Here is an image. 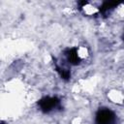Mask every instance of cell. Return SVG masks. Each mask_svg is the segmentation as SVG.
Masks as SVG:
<instances>
[{"label": "cell", "mask_w": 124, "mask_h": 124, "mask_svg": "<svg viewBox=\"0 0 124 124\" xmlns=\"http://www.w3.org/2000/svg\"><path fill=\"white\" fill-rule=\"evenodd\" d=\"M98 120L101 124H108L113 120V115L108 110H103L98 115Z\"/></svg>", "instance_id": "obj_1"}]
</instances>
